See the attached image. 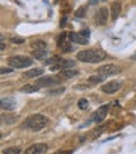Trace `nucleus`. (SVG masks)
<instances>
[{
	"label": "nucleus",
	"mask_w": 136,
	"mask_h": 154,
	"mask_svg": "<svg viewBox=\"0 0 136 154\" xmlns=\"http://www.w3.org/2000/svg\"><path fill=\"white\" fill-rule=\"evenodd\" d=\"M120 72H121V67L116 66V65H103V66L97 68V73L105 76V77L116 76V75H119Z\"/></svg>",
	"instance_id": "39448f33"
},
{
	"label": "nucleus",
	"mask_w": 136,
	"mask_h": 154,
	"mask_svg": "<svg viewBox=\"0 0 136 154\" xmlns=\"http://www.w3.org/2000/svg\"><path fill=\"white\" fill-rule=\"evenodd\" d=\"M0 48H2V51H4V48H5V44L2 42V47H0Z\"/></svg>",
	"instance_id": "72a5a7b5"
},
{
	"label": "nucleus",
	"mask_w": 136,
	"mask_h": 154,
	"mask_svg": "<svg viewBox=\"0 0 136 154\" xmlns=\"http://www.w3.org/2000/svg\"><path fill=\"white\" fill-rule=\"evenodd\" d=\"M24 42H25V39L22 37H11L10 38V43H13V44H22Z\"/></svg>",
	"instance_id": "393cba45"
},
{
	"label": "nucleus",
	"mask_w": 136,
	"mask_h": 154,
	"mask_svg": "<svg viewBox=\"0 0 136 154\" xmlns=\"http://www.w3.org/2000/svg\"><path fill=\"white\" fill-rule=\"evenodd\" d=\"M74 65L76 63L72 60H61L59 63H58V66H59L61 68H63V69H68L71 67H74Z\"/></svg>",
	"instance_id": "a211bd4d"
},
{
	"label": "nucleus",
	"mask_w": 136,
	"mask_h": 154,
	"mask_svg": "<svg viewBox=\"0 0 136 154\" xmlns=\"http://www.w3.org/2000/svg\"><path fill=\"white\" fill-rule=\"evenodd\" d=\"M107 20H108V9L106 6H101L95 15V22L97 25H105Z\"/></svg>",
	"instance_id": "423d86ee"
},
{
	"label": "nucleus",
	"mask_w": 136,
	"mask_h": 154,
	"mask_svg": "<svg viewBox=\"0 0 136 154\" xmlns=\"http://www.w3.org/2000/svg\"><path fill=\"white\" fill-rule=\"evenodd\" d=\"M61 82H62V79L59 76H47V77H41V79H38L35 83L39 87H52V86H56Z\"/></svg>",
	"instance_id": "20e7f679"
},
{
	"label": "nucleus",
	"mask_w": 136,
	"mask_h": 154,
	"mask_svg": "<svg viewBox=\"0 0 136 154\" xmlns=\"http://www.w3.org/2000/svg\"><path fill=\"white\" fill-rule=\"evenodd\" d=\"M105 58L106 54L102 51H97V49H86L77 53V60L87 63H98L102 62Z\"/></svg>",
	"instance_id": "f257e3e1"
},
{
	"label": "nucleus",
	"mask_w": 136,
	"mask_h": 154,
	"mask_svg": "<svg viewBox=\"0 0 136 154\" xmlns=\"http://www.w3.org/2000/svg\"><path fill=\"white\" fill-rule=\"evenodd\" d=\"M86 13H87V8L86 6H80L76 11V17L77 18H85L86 17Z\"/></svg>",
	"instance_id": "b1692460"
},
{
	"label": "nucleus",
	"mask_w": 136,
	"mask_h": 154,
	"mask_svg": "<svg viewBox=\"0 0 136 154\" xmlns=\"http://www.w3.org/2000/svg\"><path fill=\"white\" fill-rule=\"evenodd\" d=\"M6 62L13 68H25L33 65V60L27 56H11L6 60Z\"/></svg>",
	"instance_id": "7ed1b4c3"
},
{
	"label": "nucleus",
	"mask_w": 136,
	"mask_h": 154,
	"mask_svg": "<svg viewBox=\"0 0 136 154\" xmlns=\"http://www.w3.org/2000/svg\"><path fill=\"white\" fill-rule=\"evenodd\" d=\"M41 87L37 85V83H27V85H24L23 87H20V91L22 92H25V94H33L35 91H38Z\"/></svg>",
	"instance_id": "2eb2a0df"
},
{
	"label": "nucleus",
	"mask_w": 136,
	"mask_h": 154,
	"mask_svg": "<svg viewBox=\"0 0 136 154\" xmlns=\"http://www.w3.org/2000/svg\"><path fill=\"white\" fill-rule=\"evenodd\" d=\"M72 153H73V150H58L53 154H72Z\"/></svg>",
	"instance_id": "c756f323"
},
{
	"label": "nucleus",
	"mask_w": 136,
	"mask_h": 154,
	"mask_svg": "<svg viewBox=\"0 0 136 154\" xmlns=\"http://www.w3.org/2000/svg\"><path fill=\"white\" fill-rule=\"evenodd\" d=\"M32 56L34 57V58L37 60H44V58H48V52L45 49H42V51H33V53H32Z\"/></svg>",
	"instance_id": "6ab92c4d"
},
{
	"label": "nucleus",
	"mask_w": 136,
	"mask_h": 154,
	"mask_svg": "<svg viewBox=\"0 0 136 154\" xmlns=\"http://www.w3.org/2000/svg\"><path fill=\"white\" fill-rule=\"evenodd\" d=\"M17 119H18V116H11V115H9V114H6V115L3 114V115H2V123H3V124L11 125V124L15 123Z\"/></svg>",
	"instance_id": "f3484780"
},
{
	"label": "nucleus",
	"mask_w": 136,
	"mask_h": 154,
	"mask_svg": "<svg viewBox=\"0 0 136 154\" xmlns=\"http://www.w3.org/2000/svg\"><path fill=\"white\" fill-rule=\"evenodd\" d=\"M48 150V145L44 143H38V144H33L30 145L29 148H27L25 154H45Z\"/></svg>",
	"instance_id": "6e6552de"
},
{
	"label": "nucleus",
	"mask_w": 136,
	"mask_h": 154,
	"mask_svg": "<svg viewBox=\"0 0 136 154\" xmlns=\"http://www.w3.org/2000/svg\"><path fill=\"white\" fill-rule=\"evenodd\" d=\"M106 77L105 76H102V75H98V73H96L93 76H91L88 77V80H87V83H89V85H97V83H101L103 80H105Z\"/></svg>",
	"instance_id": "dca6fc26"
},
{
	"label": "nucleus",
	"mask_w": 136,
	"mask_h": 154,
	"mask_svg": "<svg viewBox=\"0 0 136 154\" xmlns=\"http://www.w3.org/2000/svg\"><path fill=\"white\" fill-rule=\"evenodd\" d=\"M2 109L6 111H11L17 107V101L13 97H3L2 99Z\"/></svg>",
	"instance_id": "9b49d317"
},
{
	"label": "nucleus",
	"mask_w": 136,
	"mask_h": 154,
	"mask_svg": "<svg viewBox=\"0 0 136 154\" xmlns=\"http://www.w3.org/2000/svg\"><path fill=\"white\" fill-rule=\"evenodd\" d=\"M69 41L73 42V43H78V44H82V46H86L88 43V38L83 35L81 32L78 33H76V32H72V33H69Z\"/></svg>",
	"instance_id": "9d476101"
},
{
	"label": "nucleus",
	"mask_w": 136,
	"mask_h": 154,
	"mask_svg": "<svg viewBox=\"0 0 136 154\" xmlns=\"http://www.w3.org/2000/svg\"><path fill=\"white\" fill-rule=\"evenodd\" d=\"M121 86H122V83H121L120 81H110V82L105 83V85L101 87V90H102V91L105 92V94L111 95V94L117 92L121 88Z\"/></svg>",
	"instance_id": "0eeeda50"
},
{
	"label": "nucleus",
	"mask_w": 136,
	"mask_h": 154,
	"mask_svg": "<svg viewBox=\"0 0 136 154\" xmlns=\"http://www.w3.org/2000/svg\"><path fill=\"white\" fill-rule=\"evenodd\" d=\"M72 49H73L72 46H71V43H68V42H66L62 46V51H63V52H71Z\"/></svg>",
	"instance_id": "cd10ccee"
},
{
	"label": "nucleus",
	"mask_w": 136,
	"mask_h": 154,
	"mask_svg": "<svg viewBox=\"0 0 136 154\" xmlns=\"http://www.w3.org/2000/svg\"><path fill=\"white\" fill-rule=\"evenodd\" d=\"M78 71H72V69H63L61 73H58V76L61 77L62 80H69V79H73V77L78 76Z\"/></svg>",
	"instance_id": "4468645a"
},
{
	"label": "nucleus",
	"mask_w": 136,
	"mask_h": 154,
	"mask_svg": "<svg viewBox=\"0 0 136 154\" xmlns=\"http://www.w3.org/2000/svg\"><path fill=\"white\" fill-rule=\"evenodd\" d=\"M106 128H107L106 125H98L97 128H95V129H93L92 131H91V134H92V138H97V137H100L101 134L103 133V130L106 129Z\"/></svg>",
	"instance_id": "412c9836"
},
{
	"label": "nucleus",
	"mask_w": 136,
	"mask_h": 154,
	"mask_svg": "<svg viewBox=\"0 0 136 154\" xmlns=\"http://www.w3.org/2000/svg\"><path fill=\"white\" fill-rule=\"evenodd\" d=\"M30 46H32V48H34V51H42V49H45L47 43L43 42V41H34Z\"/></svg>",
	"instance_id": "aec40b11"
},
{
	"label": "nucleus",
	"mask_w": 136,
	"mask_h": 154,
	"mask_svg": "<svg viewBox=\"0 0 136 154\" xmlns=\"http://www.w3.org/2000/svg\"><path fill=\"white\" fill-rule=\"evenodd\" d=\"M48 123H49V120L47 116H44L42 114H35L24 121V128H28V129L33 131H39L44 129L48 125Z\"/></svg>",
	"instance_id": "f03ea898"
},
{
	"label": "nucleus",
	"mask_w": 136,
	"mask_h": 154,
	"mask_svg": "<svg viewBox=\"0 0 136 154\" xmlns=\"http://www.w3.org/2000/svg\"><path fill=\"white\" fill-rule=\"evenodd\" d=\"M0 72H2V75H6V73H11V72H13V68H5V67H3L2 69H0Z\"/></svg>",
	"instance_id": "c85d7f7f"
},
{
	"label": "nucleus",
	"mask_w": 136,
	"mask_h": 154,
	"mask_svg": "<svg viewBox=\"0 0 136 154\" xmlns=\"http://www.w3.org/2000/svg\"><path fill=\"white\" fill-rule=\"evenodd\" d=\"M131 60H132V61H136V52H135V53L131 56Z\"/></svg>",
	"instance_id": "473e14b6"
},
{
	"label": "nucleus",
	"mask_w": 136,
	"mask_h": 154,
	"mask_svg": "<svg viewBox=\"0 0 136 154\" xmlns=\"http://www.w3.org/2000/svg\"><path fill=\"white\" fill-rule=\"evenodd\" d=\"M66 38H67V33H61L57 37V46L62 48V46L66 43Z\"/></svg>",
	"instance_id": "5701e85b"
},
{
	"label": "nucleus",
	"mask_w": 136,
	"mask_h": 154,
	"mask_svg": "<svg viewBox=\"0 0 136 154\" xmlns=\"http://www.w3.org/2000/svg\"><path fill=\"white\" fill-rule=\"evenodd\" d=\"M44 73V69L43 68H32L29 71H27L23 76L27 77V79H34V77H39Z\"/></svg>",
	"instance_id": "ddd939ff"
},
{
	"label": "nucleus",
	"mask_w": 136,
	"mask_h": 154,
	"mask_svg": "<svg viewBox=\"0 0 136 154\" xmlns=\"http://www.w3.org/2000/svg\"><path fill=\"white\" fill-rule=\"evenodd\" d=\"M110 110V105H102L101 107H98L96 110L95 115H93V120L96 121L97 124H100L101 121L105 120V118L107 116V112Z\"/></svg>",
	"instance_id": "1a4fd4ad"
},
{
	"label": "nucleus",
	"mask_w": 136,
	"mask_h": 154,
	"mask_svg": "<svg viewBox=\"0 0 136 154\" xmlns=\"http://www.w3.org/2000/svg\"><path fill=\"white\" fill-rule=\"evenodd\" d=\"M66 22H67V18H66V17L62 18V20H61V27H62V28L64 27V25H66Z\"/></svg>",
	"instance_id": "2f4dec72"
},
{
	"label": "nucleus",
	"mask_w": 136,
	"mask_h": 154,
	"mask_svg": "<svg viewBox=\"0 0 136 154\" xmlns=\"http://www.w3.org/2000/svg\"><path fill=\"white\" fill-rule=\"evenodd\" d=\"M64 87H59V88H56V90H49L48 91V94L49 95H59V94H62V92H64Z\"/></svg>",
	"instance_id": "bb28decb"
},
{
	"label": "nucleus",
	"mask_w": 136,
	"mask_h": 154,
	"mask_svg": "<svg viewBox=\"0 0 136 154\" xmlns=\"http://www.w3.org/2000/svg\"><path fill=\"white\" fill-rule=\"evenodd\" d=\"M78 107L81 109V110H86V109L88 107V101L87 99H81L78 101Z\"/></svg>",
	"instance_id": "a878e982"
},
{
	"label": "nucleus",
	"mask_w": 136,
	"mask_h": 154,
	"mask_svg": "<svg viewBox=\"0 0 136 154\" xmlns=\"http://www.w3.org/2000/svg\"><path fill=\"white\" fill-rule=\"evenodd\" d=\"M101 2H105V0H88V5H96L97 3H101Z\"/></svg>",
	"instance_id": "7c9ffc66"
},
{
	"label": "nucleus",
	"mask_w": 136,
	"mask_h": 154,
	"mask_svg": "<svg viewBox=\"0 0 136 154\" xmlns=\"http://www.w3.org/2000/svg\"><path fill=\"white\" fill-rule=\"evenodd\" d=\"M22 149L20 146H10V148H6L3 150V154H20Z\"/></svg>",
	"instance_id": "4be33fe9"
},
{
	"label": "nucleus",
	"mask_w": 136,
	"mask_h": 154,
	"mask_svg": "<svg viewBox=\"0 0 136 154\" xmlns=\"http://www.w3.org/2000/svg\"><path fill=\"white\" fill-rule=\"evenodd\" d=\"M121 3L120 2H113L111 5V17H112V20H116L119 18L120 13H121Z\"/></svg>",
	"instance_id": "f8f14e48"
}]
</instances>
